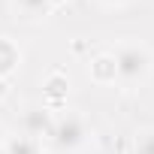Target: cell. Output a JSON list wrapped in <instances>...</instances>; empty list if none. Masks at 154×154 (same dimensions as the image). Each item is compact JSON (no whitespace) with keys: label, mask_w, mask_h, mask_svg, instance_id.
Listing matches in <instances>:
<instances>
[{"label":"cell","mask_w":154,"mask_h":154,"mask_svg":"<svg viewBox=\"0 0 154 154\" xmlns=\"http://www.w3.org/2000/svg\"><path fill=\"white\" fill-rule=\"evenodd\" d=\"M112 57H115V82L121 88H139V85H145L151 69H154V54L139 39H124L112 51Z\"/></svg>","instance_id":"1"},{"label":"cell","mask_w":154,"mask_h":154,"mask_svg":"<svg viewBox=\"0 0 154 154\" xmlns=\"http://www.w3.org/2000/svg\"><path fill=\"white\" fill-rule=\"evenodd\" d=\"M48 142H51V151L54 154H72L79 151L85 142H88V124L79 112H66L60 118H54V127L48 133Z\"/></svg>","instance_id":"2"},{"label":"cell","mask_w":154,"mask_h":154,"mask_svg":"<svg viewBox=\"0 0 154 154\" xmlns=\"http://www.w3.org/2000/svg\"><path fill=\"white\" fill-rule=\"evenodd\" d=\"M51 127H54V115H51L48 106H30V109L24 112V133L33 136L36 142H39V139H48Z\"/></svg>","instance_id":"3"},{"label":"cell","mask_w":154,"mask_h":154,"mask_svg":"<svg viewBox=\"0 0 154 154\" xmlns=\"http://www.w3.org/2000/svg\"><path fill=\"white\" fill-rule=\"evenodd\" d=\"M12 12L21 21H39V18L51 15L54 6H51V0H12Z\"/></svg>","instance_id":"4"},{"label":"cell","mask_w":154,"mask_h":154,"mask_svg":"<svg viewBox=\"0 0 154 154\" xmlns=\"http://www.w3.org/2000/svg\"><path fill=\"white\" fill-rule=\"evenodd\" d=\"M18 66H21V51H18V45H15L9 36H0V79L12 75Z\"/></svg>","instance_id":"5"},{"label":"cell","mask_w":154,"mask_h":154,"mask_svg":"<svg viewBox=\"0 0 154 154\" xmlns=\"http://www.w3.org/2000/svg\"><path fill=\"white\" fill-rule=\"evenodd\" d=\"M91 79L97 85H115V57H112V51H103L91 60Z\"/></svg>","instance_id":"6"},{"label":"cell","mask_w":154,"mask_h":154,"mask_svg":"<svg viewBox=\"0 0 154 154\" xmlns=\"http://www.w3.org/2000/svg\"><path fill=\"white\" fill-rule=\"evenodd\" d=\"M3 151L6 154H39V142L27 133H15L3 139Z\"/></svg>","instance_id":"7"},{"label":"cell","mask_w":154,"mask_h":154,"mask_svg":"<svg viewBox=\"0 0 154 154\" xmlns=\"http://www.w3.org/2000/svg\"><path fill=\"white\" fill-rule=\"evenodd\" d=\"M133 154H154V127H145L133 139Z\"/></svg>","instance_id":"8"},{"label":"cell","mask_w":154,"mask_h":154,"mask_svg":"<svg viewBox=\"0 0 154 154\" xmlns=\"http://www.w3.org/2000/svg\"><path fill=\"white\" fill-rule=\"evenodd\" d=\"M63 88H66V75H60V72L48 75V82H45V97H48V103L60 100V97H63Z\"/></svg>","instance_id":"9"},{"label":"cell","mask_w":154,"mask_h":154,"mask_svg":"<svg viewBox=\"0 0 154 154\" xmlns=\"http://www.w3.org/2000/svg\"><path fill=\"white\" fill-rule=\"evenodd\" d=\"M100 3H106V6H124V3H130V0H100Z\"/></svg>","instance_id":"10"},{"label":"cell","mask_w":154,"mask_h":154,"mask_svg":"<svg viewBox=\"0 0 154 154\" xmlns=\"http://www.w3.org/2000/svg\"><path fill=\"white\" fill-rule=\"evenodd\" d=\"M0 154H6V151H3V142H0Z\"/></svg>","instance_id":"11"}]
</instances>
